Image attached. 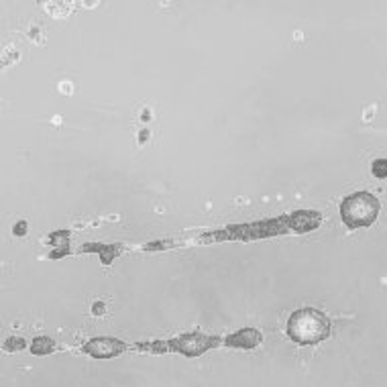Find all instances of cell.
I'll return each instance as SVG.
<instances>
[{"mask_svg": "<svg viewBox=\"0 0 387 387\" xmlns=\"http://www.w3.org/2000/svg\"><path fill=\"white\" fill-rule=\"evenodd\" d=\"M330 320L328 316L314 308L296 310L288 320V336L298 344H318L328 339Z\"/></svg>", "mask_w": 387, "mask_h": 387, "instance_id": "1", "label": "cell"}, {"mask_svg": "<svg viewBox=\"0 0 387 387\" xmlns=\"http://www.w3.org/2000/svg\"><path fill=\"white\" fill-rule=\"evenodd\" d=\"M379 200L369 192H355L343 200L341 216L348 228L371 226L379 216Z\"/></svg>", "mask_w": 387, "mask_h": 387, "instance_id": "2", "label": "cell"}, {"mask_svg": "<svg viewBox=\"0 0 387 387\" xmlns=\"http://www.w3.org/2000/svg\"><path fill=\"white\" fill-rule=\"evenodd\" d=\"M172 343V350L181 352L186 357H200L204 355L206 350L216 348L222 341L218 336H206L202 332H190V334H181L179 339L170 341Z\"/></svg>", "mask_w": 387, "mask_h": 387, "instance_id": "3", "label": "cell"}, {"mask_svg": "<svg viewBox=\"0 0 387 387\" xmlns=\"http://www.w3.org/2000/svg\"><path fill=\"white\" fill-rule=\"evenodd\" d=\"M127 343L119 339H108V336H100V339H92L84 344V352L94 359H112L119 357L127 350Z\"/></svg>", "mask_w": 387, "mask_h": 387, "instance_id": "4", "label": "cell"}, {"mask_svg": "<svg viewBox=\"0 0 387 387\" xmlns=\"http://www.w3.org/2000/svg\"><path fill=\"white\" fill-rule=\"evenodd\" d=\"M263 341V336L259 330L255 328H243L239 332H234L230 336L224 339V344L226 346H232V348H255L259 346Z\"/></svg>", "mask_w": 387, "mask_h": 387, "instance_id": "5", "label": "cell"}, {"mask_svg": "<svg viewBox=\"0 0 387 387\" xmlns=\"http://www.w3.org/2000/svg\"><path fill=\"white\" fill-rule=\"evenodd\" d=\"M322 222V216L318 212H310V210H300L290 218L292 228L304 232V230H314L318 224Z\"/></svg>", "mask_w": 387, "mask_h": 387, "instance_id": "6", "label": "cell"}, {"mask_svg": "<svg viewBox=\"0 0 387 387\" xmlns=\"http://www.w3.org/2000/svg\"><path fill=\"white\" fill-rule=\"evenodd\" d=\"M53 350H55V343H53V339H49V336H37V339L31 343V352L37 357L51 355Z\"/></svg>", "mask_w": 387, "mask_h": 387, "instance_id": "7", "label": "cell"}, {"mask_svg": "<svg viewBox=\"0 0 387 387\" xmlns=\"http://www.w3.org/2000/svg\"><path fill=\"white\" fill-rule=\"evenodd\" d=\"M137 350H143V352H153V355H165V352L172 350V343L170 341H155V343H137L134 344Z\"/></svg>", "mask_w": 387, "mask_h": 387, "instance_id": "8", "label": "cell"}, {"mask_svg": "<svg viewBox=\"0 0 387 387\" xmlns=\"http://www.w3.org/2000/svg\"><path fill=\"white\" fill-rule=\"evenodd\" d=\"M373 175H377V177H387V159H375L373 161Z\"/></svg>", "mask_w": 387, "mask_h": 387, "instance_id": "9", "label": "cell"}, {"mask_svg": "<svg viewBox=\"0 0 387 387\" xmlns=\"http://www.w3.org/2000/svg\"><path fill=\"white\" fill-rule=\"evenodd\" d=\"M27 346V343L23 341V339H8L6 343H4V348L6 350H21V348H25Z\"/></svg>", "mask_w": 387, "mask_h": 387, "instance_id": "10", "label": "cell"}, {"mask_svg": "<svg viewBox=\"0 0 387 387\" xmlns=\"http://www.w3.org/2000/svg\"><path fill=\"white\" fill-rule=\"evenodd\" d=\"M25 232H27V222H25V220H21L19 224L14 226V234H16V237H23Z\"/></svg>", "mask_w": 387, "mask_h": 387, "instance_id": "11", "label": "cell"}, {"mask_svg": "<svg viewBox=\"0 0 387 387\" xmlns=\"http://www.w3.org/2000/svg\"><path fill=\"white\" fill-rule=\"evenodd\" d=\"M94 310H96L98 314H102V312H104V304H100V301H98V304H96V308H94Z\"/></svg>", "mask_w": 387, "mask_h": 387, "instance_id": "12", "label": "cell"}]
</instances>
